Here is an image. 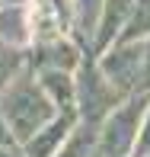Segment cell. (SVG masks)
<instances>
[{
	"instance_id": "6da1fadb",
	"label": "cell",
	"mask_w": 150,
	"mask_h": 157,
	"mask_svg": "<svg viewBox=\"0 0 150 157\" xmlns=\"http://www.w3.org/2000/svg\"><path fill=\"white\" fill-rule=\"evenodd\" d=\"M0 112H3L13 138H16L19 144H26L38 128H45L54 116H58V106H54V99L45 93L35 67L26 64V67L3 87V93H0Z\"/></svg>"
},
{
	"instance_id": "7a4b0ae2",
	"label": "cell",
	"mask_w": 150,
	"mask_h": 157,
	"mask_svg": "<svg viewBox=\"0 0 150 157\" xmlns=\"http://www.w3.org/2000/svg\"><path fill=\"white\" fill-rule=\"evenodd\" d=\"M147 106H150V90H134L121 106H115L96 132L93 157H128L131 151H137L141 122H144Z\"/></svg>"
},
{
	"instance_id": "3957f363",
	"label": "cell",
	"mask_w": 150,
	"mask_h": 157,
	"mask_svg": "<svg viewBox=\"0 0 150 157\" xmlns=\"http://www.w3.org/2000/svg\"><path fill=\"white\" fill-rule=\"evenodd\" d=\"M128 99V93H121L115 83L102 74L96 55H86L77 71V112H80V122L90 125H102V119L109 116L115 106H121Z\"/></svg>"
},
{
	"instance_id": "277c9868",
	"label": "cell",
	"mask_w": 150,
	"mask_h": 157,
	"mask_svg": "<svg viewBox=\"0 0 150 157\" xmlns=\"http://www.w3.org/2000/svg\"><path fill=\"white\" fill-rule=\"evenodd\" d=\"M144 58H147V45L144 42H115L112 48H105L102 55H96L102 74L131 96L134 90H144Z\"/></svg>"
},
{
	"instance_id": "5b68a950",
	"label": "cell",
	"mask_w": 150,
	"mask_h": 157,
	"mask_svg": "<svg viewBox=\"0 0 150 157\" xmlns=\"http://www.w3.org/2000/svg\"><path fill=\"white\" fill-rule=\"evenodd\" d=\"M77 125H80V112H77V109L58 112V116H54L45 128H38V132H35L32 138L23 144L26 157H58L61 147L67 144V138L74 135Z\"/></svg>"
},
{
	"instance_id": "8992f818",
	"label": "cell",
	"mask_w": 150,
	"mask_h": 157,
	"mask_svg": "<svg viewBox=\"0 0 150 157\" xmlns=\"http://www.w3.org/2000/svg\"><path fill=\"white\" fill-rule=\"evenodd\" d=\"M131 10H134V0H105L102 3L96 39H93V55H102L105 48H112L121 39L128 19H131Z\"/></svg>"
},
{
	"instance_id": "52a82bcc",
	"label": "cell",
	"mask_w": 150,
	"mask_h": 157,
	"mask_svg": "<svg viewBox=\"0 0 150 157\" xmlns=\"http://www.w3.org/2000/svg\"><path fill=\"white\" fill-rule=\"evenodd\" d=\"M0 42L13 48H32V23L26 0H3L0 3Z\"/></svg>"
},
{
	"instance_id": "ba28073f",
	"label": "cell",
	"mask_w": 150,
	"mask_h": 157,
	"mask_svg": "<svg viewBox=\"0 0 150 157\" xmlns=\"http://www.w3.org/2000/svg\"><path fill=\"white\" fill-rule=\"evenodd\" d=\"M45 87V93L54 99L58 112L64 109H77V74L70 71H35Z\"/></svg>"
},
{
	"instance_id": "9c48e42d",
	"label": "cell",
	"mask_w": 150,
	"mask_h": 157,
	"mask_svg": "<svg viewBox=\"0 0 150 157\" xmlns=\"http://www.w3.org/2000/svg\"><path fill=\"white\" fill-rule=\"evenodd\" d=\"M150 39V0H134L131 19L118 42H147Z\"/></svg>"
},
{
	"instance_id": "30bf717a",
	"label": "cell",
	"mask_w": 150,
	"mask_h": 157,
	"mask_svg": "<svg viewBox=\"0 0 150 157\" xmlns=\"http://www.w3.org/2000/svg\"><path fill=\"white\" fill-rule=\"evenodd\" d=\"M26 64H29V58H26L23 48H13V45H3V42H0V93H3V87L26 67Z\"/></svg>"
},
{
	"instance_id": "8fae6325",
	"label": "cell",
	"mask_w": 150,
	"mask_h": 157,
	"mask_svg": "<svg viewBox=\"0 0 150 157\" xmlns=\"http://www.w3.org/2000/svg\"><path fill=\"white\" fill-rule=\"evenodd\" d=\"M137 151L141 154H150V106L144 112V122H141V138H137Z\"/></svg>"
},
{
	"instance_id": "7c38bea8",
	"label": "cell",
	"mask_w": 150,
	"mask_h": 157,
	"mask_svg": "<svg viewBox=\"0 0 150 157\" xmlns=\"http://www.w3.org/2000/svg\"><path fill=\"white\" fill-rule=\"evenodd\" d=\"M0 144H19V141L13 138V132H10V125H6V119H3V112H0Z\"/></svg>"
},
{
	"instance_id": "4fadbf2b",
	"label": "cell",
	"mask_w": 150,
	"mask_h": 157,
	"mask_svg": "<svg viewBox=\"0 0 150 157\" xmlns=\"http://www.w3.org/2000/svg\"><path fill=\"white\" fill-rule=\"evenodd\" d=\"M0 157H26L23 144H0Z\"/></svg>"
},
{
	"instance_id": "5bb4252c",
	"label": "cell",
	"mask_w": 150,
	"mask_h": 157,
	"mask_svg": "<svg viewBox=\"0 0 150 157\" xmlns=\"http://www.w3.org/2000/svg\"><path fill=\"white\" fill-rule=\"evenodd\" d=\"M128 157H147V154H141V151H131V154H128Z\"/></svg>"
},
{
	"instance_id": "9a60e30c",
	"label": "cell",
	"mask_w": 150,
	"mask_h": 157,
	"mask_svg": "<svg viewBox=\"0 0 150 157\" xmlns=\"http://www.w3.org/2000/svg\"><path fill=\"white\" fill-rule=\"evenodd\" d=\"M0 3H3V0H0Z\"/></svg>"
},
{
	"instance_id": "2e32d148",
	"label": "cell",
	"mask_w": 150,
	"mask_h": 157,
	"mask_svg": "<svg viewBox=\"0 0 150 157\" xmlns=\"http://www.w3.org/2000/svg\"><path fill=\"white\" fill-rule=\"evenodd\" d=\"M147 157H150V154H147Z\"/></svg>"
}]
</instances>
